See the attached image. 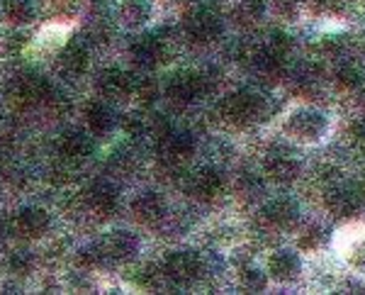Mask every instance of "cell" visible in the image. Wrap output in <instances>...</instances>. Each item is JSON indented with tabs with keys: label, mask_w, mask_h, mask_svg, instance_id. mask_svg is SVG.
<instances>
[{
	"label": "cell",
	"mask_w": 365,
	"mask_h": 295,
	"mask_svg": "<svg viewBox=\"0 0 365 295\" xmlns=\"http://www.w3.org/2000/svg\"><path fill=\"white\" fill-rule=\"evenodd\" d=\"M239 193L246 198H253V196H261L263 193V179H258V176L253 174H244L239 179Z\"/></svg>",
	"instance_id": "cell-29"
},
{
	"label": "cell",
	"mask_w": 365,
	"mask_h": 295,
	"mask_svg": "<svg viewBox=\"0 0 365 295\" xmlns=\"http://www.w3.org/2000/svg\"><path fill=\"white\" fill-rule=\"evenodd\" d=\"M129 210L139 225H156L166 215V203L156 191H141L139 196H134Z\"/></svg>",
	"instance_id": "cell-14"
},
{
	"label": "cell",
	"mask_w": 365,
	"mask_h": 295,
	"mask_svg": "<svg viewBox=\"0 0 365 295\" xmlns=\"http://www.w3.org/2000/svg\"><path fill=\"white\" fill-rule=\"evenodd\" d=\"M263 110H266V100H263L261 93L251 91V88H237L220 105L222 117L234 127L253 125L263 115Z\"/></svg>",
	"instance_id": "cell-2"
},
{
	"label": "cell",
	"mask_w": 365,
	"mask_h": 295,
	"mask_svg": "<svg viewBox=\"0 0 365 295\" xmlns=\"http://www.w3.org/2000/svg\"><path fill=\"white\" fill-rule=\"evenodd\" d=\"M363 103H365V91H363Z\"/></svg>",
	"instance_id": "cell-34"
},
{
	"label": "cell",
	"mask_w": 365,
	"mask_h": 295,
	"mask_svg": "<svg viewBox=\"0 0 365 295\" xmlns=\"http://www.w3.org/2000/svg\"><path fill=\"white\" fill-rule=\"evenodd\" d=\"M329 127H331L329 115L314 105H297L282 120L285 137L297 141V144H319L329 134Z\"/></svg>",
	"instance_id": "cell-1"
},
{
	"label": "cell",
	"mask_w": 365,
	"mask_h": 295,
	"mask_svg": "<svg viewBox=\"0 0 365 295\" xmlns=\"http://www.w3.org/2000/svg\"><path fill=\"white\" fill-rule=\"evenodd\" d=\"M299 217H302L299 205L287 196L270 198L261 208V220L270 229H275V232H290V229H295L299 225Z\"/></svg>",
	"instance_id": "cell-8"
},
{
	"label": "cell",
	"mask_w": 365,
	"mask_h": 295,
	"mask_svg": "<svg viewBox=\"0 0 365 295\" xmlns=\"http://www.w3.org/2000/svg\"><path fill=\"white\" fill-rule=\"evenodd\" d=\"M163 276L175 286H190L202 276V259L195 251H170L163 261Z\"/></svg>",
	"instance_id": "cell-7"
},
{
	"label": "cell",
	"mask_w": 365,
	"mask_h": 295,
	"mask_svg": "<svg viewBox=\"0 0 365 295\" xmlns=\"http://www.w3.org/2000/svg\"><path fill=\"white\" fill-rule=\"evenodd\" d=\"M268 274L266 269H258V266H244L239 271V286L241 291H249V293H263L268 288Z\"/></svg>",
	"instance_id": "cell-25"
},
{
	"label": "cell",
	"mask_w": 365,
	"mask_h": 295,
	"mask_svg": "<svg viewBox=\"0 0 365 295\" xmlns=\"http://www.w3.org/2000/svg\"><path fill=\"white\" fill-rule=\"evenodd\" d=\"M10 266H13V271H17V274H27L29 266H32V256H29L27 251H17L13 254V259H10Z\"/></svg>",
	"instance_id": "cell-31"
},
{
	"label": "cell",
	"mask_w": 365,
	"mask_h": 295,
	"mask_svg": "<svg viewBox=\"0 0 365 295\" xmlns=\"http://www.w3.org/2000/svg\"><path fill=\"white\" fill-rule=\"evenodd\" d=\"M263 176L270 183L290 186V183H295L302 176V161L287 146H270L266 156H263Z\"/></svg>",
	"instance_id": "cell-5"
},
{
	"label": "cell",
	"mask_w": 365,
	"mask_h": 295,
	"mask_svg": "<svg viewBox=\"0 0 365 295\" xmlns=\"http://www.w3.org/2000/svg\"><path fill=\"white\" fill-rule=\"evenodd\" d=\"M10 96H13V103H17L20 108H32V105L44 103L51 96V88L42 76L20 74L10 84Z\"/></svg>",
	"instance_id": "cell-12"
},
{
	"label": "cell",
	"mask_w": 365,
	"mask_h": 295,
	"mask_svg": "<svg viewBox=\"0 0 365 295\" xmlns=\"http://www.w3.org/2000/svg\"><path fill=\"white\" fill-rule=\"evenodd\" d=\"M86 122L93 134H108L115 127V113L105 103H91L86 108Z\"/></svg>",
	"instance_id": "cell-22"
},
{
	"label": "cell",
	"mask_w": 365,
	"mask_h": 295,
	"mask_svg": "<svg viewBox=\"0 0 365 295\" xmlns=\"http://www.w3.org/2000/svg\"><path fill=\"white\" fill-rule=\"evenodd\" d=\"M3 13L13 25H27L34 17L32 0H3Z\"/></svg>",
	"instance_id": "cell-26"
},
{
	"label": "cell",
	"mask_w": 365,
	"mask_h": 295,
	"mask_svg": "<svg viewBox=\"0 0 365 295\" xmlns=\"http://www.w3.org/2000/svg\"><path fill=\"white\" fill-rule=\"evenodd\" d=\"M207 91V76L200 74V71H175L166 84V96L173 105H192L200 96H205Z\"/></svg>",
	"instance_id": "cell-6"
},
{
	"label": "cell",
	"mask_w": 365,
	"mask_h": 295,
	"mask_svg": "<svg viewBox=\"0 0 365 295\" xmlns=\"http://www.w3.org/2000/svg\"><path fill=\"white\" fill-rule=\"evenodd\" d=\"M154 15L151 0H122L120 5V20L127 27H144Z\"/></svg>",
	"instance_id": "cell-20"
},
{
	"label": "cell",
	"mask_w": 365,
	"mask_h": 295,
	"mask_svg": "<svg viewBox=\"0 0 365 295\" xmlns=\"http://www.w3.org/2000/svg\"><path fill=\"white\" fill-rule=\"evenodd\" d=\"M15 229L20 237L37 239L49 229V215L42 208H22L15 217Z\"/></svg>",
	"instance_id": "cell-17"
},
{
	"label": "cell",
	"mask_w": 365,
	"mask_h": 295,
	"mask_svg": "<svg viewBox=\"0 0 365 295\" xmlns=\"http://www.w3.org/2000/svg\"><path fill=\"white\" fill-rule=\"evenodd\" d=\"M324 208L334 220H349L365 208V191L358 183L339 181L324 191Z\"/></svg>",
	"instance_id": "cell-4"
},
{
	"label": "cell",
	"mask_w": 365,
	"mask_h": 295,
	"mask_svg": "<svg viewBox=\"0 0 365 295\" xmlns=\"http://www.w3.org/2000/svg\"><path fill=\"white\" fill-rule=\"evenodd\" d=\"M266 274L273 283H295L302 276V259L295 249L280 246V249L268 254Z\"/></svg>",
	"instance_id": "cell-11"
},
{
	"label": "cell",
	"mask_w": 365,
	"mask_h": 295,
	"mask_svg": "<svg viewBox=\"0 0 365 295\" xmlns=\"http://www.w3.org/2000/svg\"><path fill=\"white\" fill-rule=\"evenodd\" d=\"M344 261L356 271V274L365 276V234H353L344 246Z\"/></svg>",
	"instance_id": "cell-24"
},
{
	"label": "cell",
	"mask_w": 365,
	"mask_h": 295,
	"mask_svg": "<svg viewBox=\"0 0 365 295\" xmlns=\"http://www.w3.org/2000/svg\"><path fill=\"white\" fill-rule=\"evenodd\" d=\"M324 227L322 225H307L302 229V234L297 237V246L302 251H317L324 244Z\"/></svg>",
	"instance_id": "cell-28"
},
{
	"label": "cell",
	"mask_w": 365,
	"mask_h": 295,
	"mask_svg": "<svg viewBox=\"0 0 365 295\" xmlns=\"http://www.w3.org/2000/svg\"><path fill=\"white\" fill-rule=\"evenodd\" d=\"M192 151H195V137L190 132L170 127L161 129V134H158V154L166 164L178 166V164L192 156Z\"/></svg>",
	"instance_id": "cell-9"
},
{
	"label": "cell",
	"mask_w": 365,
	"mask_h": 295,
	"mask_svg": "<svg viewBox=\"0 0 365 295\" xmlns=\"http://www.w3.org/2000/svg\"><path fill=\"white\" fill-rule=\"evenodd\" d=\"M129 54H132L134 64L139 69H156L163 61V56H166V46H163V42L156 34H144V37H139L132 44Z\"/></svg>",
	"instance_id": "cell-16"
},
{
	"label": "cell",
	"mask_w": 365,
	"mask_h": 295,
	"mask_svg": "<svg viewBox=\"0 0 365 295\" xmlns=\"http://www.w3.org/2000/svg\"><path fill=\"white\" fill-rule=\"evenodd\" d=\"M86 203L98 217H108V215H113L115 208H117V191L110 186V183L98 181V183H93V186L88 188Z\"/></svg>",
	"instance_id": "cell-18"
},
{
	"label": "cell",
	"mask_w": 365,
	"mask_h": 295,
	"mask_svg": "<svg viewBox=\"0 0 365 295\" xmlns=\"http://www.w3.org/2000/svg\"><path fill=\"white\" fill-rule=\"evenodd\" d=\"M134 86H137V79L129 71L105 69L98 74V91L108 100H125L134 96Z\"/></svg>",
	"instance_id": "cell-13"
},
{
	"label": "cell",
	"mask_w": 365,
	"mask_h": 295,
	"mask_svg": "<svg viewBox=\"0 0 365 295\" xmlns=\"http://www.w3.org/2000/svg\"><path fill=\"white\" fill-rule=\"evenodd\" d=\"M91 149H93V139L88 137L86 132H81V129H68V132H63L61 139H58V151H61V156L68 159V161H78V159L88 156Z\"/></svg>",
	"instance_id": "cell-19"
},
{
	"label": "cell",
	"mask_w": 365,
	"mask_h": 295,
	"mask_svg": "<svg viewBox=\"0 0 365 295\" xmlns=\"http://www.w3.org/2000/svg\"><path fill=\"white\" fill-rule=\"evenodd\" d=\"M351 139L356 141L358 146H365V115L363 117H356V120L351 122Z\"/></svg>",
	"instance_id": "cell-32"
},
{
	"label": "cell",
	"mask_w": 365,
	"mask_h": 295,
	"mask_svg": "<svg viewBox=\"0 0 365 295\" xmlns=\"http://www.w3.org/2000/svg\"><path fill=\"white\" fill-rule=\"evenodd\" d=\"M182 32L192 44L205 46L217 42L225 34V22L217 10L207 8V5H195L182 15Z\"/></svg>",
	"instance_id": "cell-3"
},
{
	"label": "cell",
	"mask_w": 365,
	"mask_h": 295,
	"mask_svg": "<svg viewBox=\"0 0 365 295\" xmlns=\"http://www.w3.org/2000/svg\"><path fill=\"white\" fill-rule=\"evenodd\" d=\"M302 3L307 5L309 10H314V13H331L339 0H302Z\"/></svg>",
	"instance_id": "cell-33"
},
{
	"label": "cell",
	"mask_w": 365,
	"mask_h": 295,
	"mask_svg": "<svg viewBox=\"0 0 365 295\" xmlns=\"http://www.w3.org/2000/svg\"><path fill=\"white\" fill-rule=\"evenodd\" d=\"M222 191H225V174L217 166H200L187 176V196L200 203L220 198Z\"/></svg>",
	"instance_id": "cell-10"
},
{
	"label": "cell",
	"mask_w": 365,
	"mask_h": 295,
	"mask_svg": "<svg viewBox=\"0 0 365 295\" xmlns=\"http://www.w3.org/2000/svg\"><path fill=\"white\" fill-rule=\"evenodd\" d=\"M58 69L66 76H81L88 69V51L83 44H68L58 54Z\"/></svg>",
	"instance_id": "cell-21"
},
{
	"label": "cell",
	"mask_w": 365,
	"mask_h": 295,
	"mask_svg": "<svg viewBox=\"0 0 365 295\" xmlns=\"http://www.w3.org/2000/svg\"><path fill=\"white\" fill-rule=\"evenodd\" d=\"M105 256L113 259V261H129V259L137 256L139 251V239L137 234L127 232V229H115L108 237L100 241Z\"/></svg>",
	"instance_id": "cell-15"
},
{
	"label": "cell",
	"mask_w": 365,
	"mask_h": 295,
	"mask_svg": "<svg viewBox=\"0 0 365 295\" xmlns=\"http://www.w3.org/2000/svg\"><path fill=\"white\" fill-rule=\"evenodd\" d=\"M299 8H302V0H268V10L282 22L297 20Z\"/></svg>",
	"instance_id": "cell-27"
},
{
	"label": "cell",
	"mask_w": 365,
	"mask_h": 295,
	"mask_svg": "<svg viewBox=\"0 0 365 295\" xmlns=\"http://www.w3.org/2000/svg\"><path fill=\"white\" fill-rule=\"evenodd\" d=\"M134 96H137L144 105H151L158 96V86L151 79H141V81H137V86H134Z\"/></svg>",
	"instance_id": "cell-30"
},
{
	"label": "cell",
	"mask_w": 365,
	"mask_h": 295,
	"mask_svg": "<svg viewBox=\"0 0 365 295\" xmlns=\"http://www.w3.org/2000/svg\"><path fill=\"white\" fill-rule=\"evenodd\" d=\"M334 84H336L341 91H358V88H363L361 66H356L353 61H341L339 66L334 69Z\"/></svg>",
	"instance_id": "cell-23"
}]
</instances>
